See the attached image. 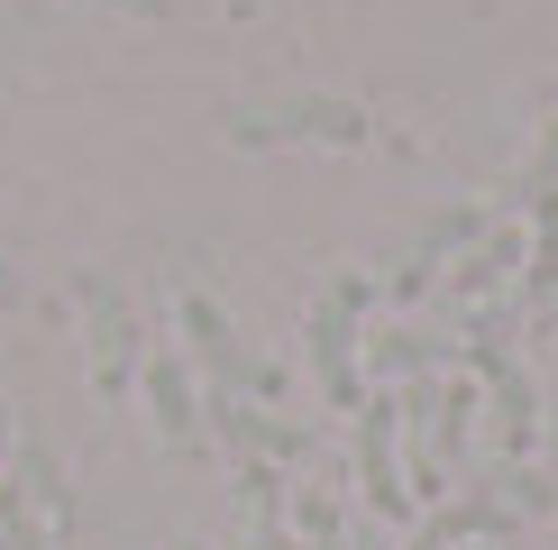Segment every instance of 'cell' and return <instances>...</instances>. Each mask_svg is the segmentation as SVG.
Listing matches in <instances>:
<instances>
[{"instance_id":"6da1fadb","label":"cell","mask_w":558,"mask_h":550,"mask_svg":"<svg viewBox=\"0 0 558 550\" xmlns=\"http://www.w3.org/2000/svg\"><path fill=\"white\" fill-rule=\"evenodd\" d=\"M174 321H183V339H193L202 376H211L220 395H239V404H247V395H266V385H275V367L239 339V321H229L211 294H193V285H183V294H174Z\"/></svg>"},{"instance_id":"7a4b0ae2","label":"cell","mask_w":558,"mask_h":550,"mask_svg":"<svg viewBox=\"0 0 558 550\" xmlns=\"http://www.w3.org/2000/svg\"><path fill=\"white\" fill-rule=\"evenodd\" d=\"M357 312H366V285L357 275H339L330 294H320V312H312V376H320V395H330L339 412L357 404Z\"/></svg>"},{"instance_id":"3957f363","label":"cell","mask_w":558,"mask_h":550,"mask_svg":"<svg viewBox=\"0 0 558 550\" xmlns=\"http://www.w3.org/2000/svg\"><path fill=\"white\" fill-rule=\"evenodd\" d=\"M229 138H247V147H293V138H320V147H357L366 138V110L357 101H275V110H239Z\"/></svg>"},{"instance_id":"277c9868","label":"cell","mask_w":558,"mask_h":550,"mask_svg":"<svg viewBox=\"0 0 558 550\" xmlns=\"http://www.w3.org/2000/svg\"><path fill=\"white\" fill-rule=\"evenodd\" d=\"M74 303L92 312V376H101V395H120V385H129V358H137V321H129V303H120V285H110V275H83Z\"/></svg>"},{"instance_id":"5b68a950","label":"cell","mask_w":558,"mask_h":550,"mask_svg":"<svg viewBox=\"0 0 558 550\" xmlns=\"http://www.w3.org/2000/svg\"><path fill=\"white\" fill-rule=\"evenodd\" d=\"M147 404H156L166 450H202V404H193V367L183 358H147Z\"/></svg>"},{"instance_id":"8992f818","label":"cell","mask_w":558,"mask_h":550,"mask_svg":"<svg viewBox=\"0 0 558 550\" xmlns=\"http://www.w3.org/2000/svg\"><path fill=\"white\" fill-rule=\"evenodd\" d=\"M357 477L376 514H403V477H393V404H357Z\"/></svg>"},{"instance_id":"52a82bcc","label":"cell","mask_w":558,"mask_h":550,"mask_svg":"<svg viewBox=\"0 0 558 550\" xmlns=\"http://www.w3.org/2000/svg\"><path fill=\"white\" fill-rule=\"evenodd\" d=\"M476 367L495 376V404H504V441H531V385H522V367L504 358V349H476Z\"/></svg>"},{"instance_id":"ba28073f","label":"cell","mask_w":558,"mask_h":550,"mask_svg":"<svg viewBox=\"0 0 558 550\" xmlns=\"http://www.w3.org/2000/svg\"><path fill=\"white\" fill-rule=\"evenodd\" d=\"M0 450H10V404H0Z\"/></svg>"},{"instance_id":"9c48e42d","label":"cell","mask_w":558,"mask_h":550,"mask_svg":"<svg viewBox=\"0 0 558 550\" xmlns=\"http://www.w3.org/2000/svg\"><path fill=\"white\" fill-rule=\"evenodd\" d=\"M174 550H202V541H174Z\"/></svg>"}]
</instances>
